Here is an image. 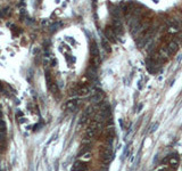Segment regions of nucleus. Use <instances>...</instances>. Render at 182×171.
I'll use <instances>...</instances> for the list:
<instances>
[{
    "label": "nucleus",
    "mask_w": 182,
    "mask_h": 171,
    "mask_svg": "<svg viewBox=\"0 0 182 171\" xmlns=\"http://www.w3.org/2000/svg\"><path fill=\"white\" fill-rule=\"evenodd\" d=\"M88 170H89L88 162L82 161V160L75 161V163L73 166V171H88Z\"/></svg>",
    "instance_id": "nucleus-1"
},
{
    "label": "nucleus",
    "mask_w": 182,
    "mask_h": 171,
    "mask_svg": "<svg viewBox=\"0 0 182 171\" xmlns=\"http://www.w3.org/2000/svg\"><path fill=\"white\" fill-rule=\"evenodd\" d=\"M105 37L107 38L108 41H112V42L115 41L116 34H115V32L113 30V26H108V25L106 26V29H105Z\"/></svg>",
    "instance_id": "nucleus-2"
},
{
    "label": "nucleus",
    "mask_w": 182,
    "mask_h": 171,
    "mask_svg": "<svg viewBox=\"0 0 182 171\" xmlns=\"http://www.w3.org/2000/svg\"><path fill=\"white\" fill-rule=\"evenodd\" d=\"M177 50H178V42H175V41H171L167 45V47L165 48V53L167 55H173L177 53Z\"/></svg>",
    "instance_id": "nucleus-3"
},
{
    "label": "nucleus",
    "mask_w": 182,
    "mask_h": 171,
    "mask_svg": "<svg viewBox=\"0 0 182 171\" xmlns=\"http://www.w3.org/2000/svg\"><path fill=\"white\" fill-rule=\"evenodd\" d=\"M76 105H78V102H76L75 99H73V100H68V102L65 104V107H66L67 110L72 111V110H75Z\"/></svg>",
    "instance_id": "nucleus-4"
},
{
    "label": "nucleus",
    "mask_w": 182,
    "mask_h": 171,
    "mask_svg": "<svg viewBox=\"0 0 182 171\" xmlns=\"http://www.w3.org/2000/svg\"><path fill=\"white\" fill-rule=\"evenodd\" d=\"M6 129H7V127H6L5 121H3V120H0V134L5 135V134H6Z\"/></svg>",
    "instance_id": "nucleus-5"
},
{
    "label": "nucleus",
    "mask_w": 182,
    "mask_h": 171,
    "mask_svg": "<svg viewBox=\"0 0 182 171\" xmlns=\"http://www.w3.org/2000/svg\"><path fill=\"white\" fill-rule=\"evenodd\" d=\"M80 157V160H82V161H89L91 159V154H90V152L89 153H86V154H83V155H81V156H79Z\"/></svg>",
    "instance_id": "nucleus-6"
},
{
    "label": "nucleus",
    "mask_w": 182,
    "mask_h": 171,
    "mask_svg": "<svg viewBox=\"0 0 182 171\" xmlns=\"http://www.w3.org/2000/svg\"><path fill=\"white\" fill-rule=\"evenodd\" d=\"M178 159L177 157H171V160H170V164H171V167H173V168H175L177 166H178Z\"/></svg>",
    "instance_id": "nucleus-7"
},
{
    "label": "nucleus",
    "mask_w": 182,
    "mask_h": 171,
    "mask_svg": "<svg viewBox=\"0 0 182 171\" xmlns=\"http://www.w3.org/2000/svg\"><path fill=\"white\" fill-rule=\"evenodd\" d=\"M8 10H9V8H3L1 12H0V17H2V16H5L7 13H8Z\"/></svg>",
    "instance_id": "nucleus-8"
}]
</instances>
